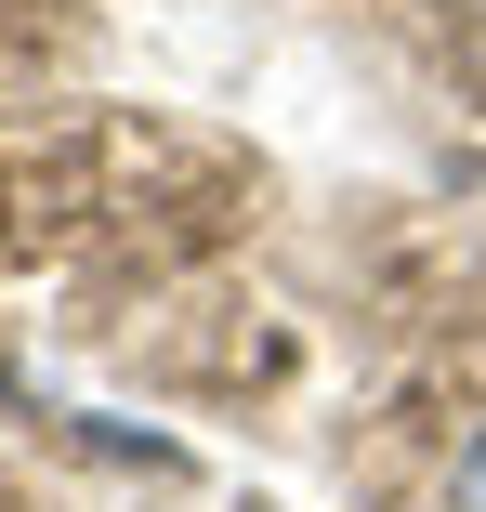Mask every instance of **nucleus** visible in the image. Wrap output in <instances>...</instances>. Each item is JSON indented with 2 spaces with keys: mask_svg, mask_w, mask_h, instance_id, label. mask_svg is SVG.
I'll list each match as a JSON object with an SVG mask.
<instances>
[{
  "mask_svg": "<svg viewBox=\"0 0 486 512\" xmlns=\"http://www.w3.org/2000/svg\"><path fill=\"white\" fill-rule=\"evenodd\" d=\"M447 512H486V434L460 447V473H447Z\"/></svg>",
  "mask_w": 486,
  "mask_h": 512,
  "instance_id": "1",
  "label": "nucleus"
}]
</instances>
